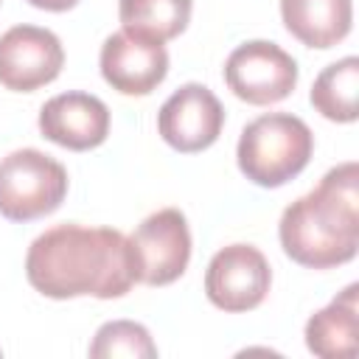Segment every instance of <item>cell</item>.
<instances>
[{"mask_svg": "<svg viewBox=\"0 0 359 359\" xmlns=\"http://www.w3.org/2000/svg\"><path fill=\"white\" fill-rule=\"evenodd\" d=\"M25 275L36 292L53 300L121 297L135 283L129 238L112 227H50L28 247Z\"/></svg>", "mask_w": 359, "mask_h": 359, "instance_id": "6da1fadb", "label": "cell"}, {"mask_svg": "<svg viewBox=\"0 0 359 359\" xmlns=\"http://www.w3.org/2000/svg\"><path fill=\"white\" fill-rule=\"evenodd\" d=\"M283 252L311 269L348 264L359 247V165L331 168L314 191L294 199L278 224Z\"/></svg>", "mask_w": 359, "mask_h": 359, "instance_id": "7a4b0ae2", "label": "cell"}, {"mask_svg": "<svg viewBox=\"0 0 359 359\" xmlns=\"http://www.w3.org/2000/svg\"><path fill=\"white\" fill-rule=\"evenodd\" d=\"M314 135L297 115L269 112L250 121L238 137V168L261 188H278L294 180L311 160Z\"/></svg>", "mask_w": 359, "mask_h": 359, "instance_id": "3957f363", "label": "cell"}, {"mask_svg": "<svg viewBox=\"0 0 359 359\" xmlns=\"http://www.w3.org/2000/svg\"><path fill=\"white\" fill-rule=\"evenodd\" d=\"M67 194V171L39 149H17L0 160V213L31 222L53 213Z\"/></svg>", "mask_w": 359, "mask_h": 359, "instance_id": "277c9868", "label": "cell"}, {"mask_svg": "<svg viewBox=\"0 0 359 359\" xmlns=\"http://www.w3.org/2000/svg\"><path fill=\"white\" fill-rule=\"evenodd\" d=\"M129 252L137 283H174L191 261V230L182 210L163 208L146 216L129 236Z\"/></svg>", "mask_w": 359, "mask_h": 359, "instance_id": "5b68a950", "label": "cell"}, {"mask_svg": "<svg viewBox=\"0 0 359 359\" xmlns=\"http://www.w3.org/2000/svg\"><path fill=\"white\" fill-rule=\"evenodd\" d=\"M224 81L236 98L266 107L283 101L297 84V62L266 39L238 45L224 62Z\"/></svg>", "mask_w": 359, "mask_h": 359, "instance_id": "8992f818", "label": "cell"}, {"mask_svg": "<svg viewBox=\"0 0 359 359\" xmlns=\"http://www.w3.org/2000/svg\"><path fill=\"white\" fill-rule=\"evenodd\" d=\"M272 283L269 264L252 244H230L219 250L205 272L208 300L230 314L252 311L264 303Z\"/></svg>", "mask_w": 359, "mask_h": 359, "instance_id": "52a82bcc", "label": "cell"}, {"mask_svg": "<svg viewBox=\"0 0 359 359\" xmlns=\"http://www.w3.org/2000/svg\"><path fill=\"white\" fill-rule=\"evenodd\" d=\"M65 65L62 42L39 25H14L0 36V84L14 93H34L50 84Z\"/></svg>", "mask_w": 359, "mask_h": 359, "instance_id": "ba28073f", "label": "cell"}, {"mask_svg": "<svg viewBox=\"0 0 359 359\" xmlns=\"http://www.w3.org/2000/svg\"><path fill=\"white\" fill-rule=\"evenodd\" d=\"M224 126L222 101L205 84H182L157 112V132L160 137L182 151L194 154L216 143Z\"/></svg>", "mask_w": 359, "mask_h": 359, "instance_id": "9c48e42d", "label": "cell"}, {"mask_svg": "<svg viewBox=\"0 0 359 359\" xmlns=\"http://www.w3.org/2000/svg\"><path fill=\"white\" fill-rule=\"evenodd\" d=\"M168 73L163 42H149L118 31L101 45V76L121 95H149Z\"/></svg>", "mask_w": 359, "mask_h": 359, "instance_id": "30bf717a", "label": "cell"}, {"mask_svg": "<svg viewBox=\"0 0 359 359\" xmlns=\"http://www.w3.org/2000/svg\"><path fill=\"white\" fill-rule=\"evenodd\" d=\"M39 132L56 146L70 151H87L107 140L109 109L90 93H62L42 104Z\"/></svg>", "mask_w": 359, "mask_h": 359, "instance_id": "8fae6325", "label": "cell"}, {"mask_svg": "<svg viewBox=\"0 0 359 359\" xmlns=\"http://www.w3.org/2000/svg\"><path fill=\"white\" fill-rule=\"evenodd\" d=\"M280 17L292 36L309 48H334L351 31V0H280Z\"/></svg>", "mask_w": 359, "mask_h": 359, "instance_id": "7c38bea8", "label": "cell"}, {"mask_svg": "<svg viewBox=\"0 0 359 359\" xmlns=\"http://www.w3.org/2000/svg\"><path fill=\"white\" fill-rule=\"evenodd\" d=\"M359 286L351 283L339 297H334L325 309L311 314L306 323V345L311 353L325 359L353 356L356 334H359Z\"/></svg>", "mask_w": 359, "mask_h": 359, "instance_id": "4fadbf2b", "label": "cell"}, {"mask_svg": "<svg viewBox=\"0 0 359 359\" xmlns=\"http://www.w3.org/2000/svg\"><path fill=\"white\" fill-rule=\"evenodd\" d=\"M118 17L126 34L149 42H168L185 31L191 0H121Z\"/></svg>", "mask_w": 359, "mask_h": 359, "instance_id": "5bb4252c", "label": "cell"}, {"mask_svg": "<svg viewBox=\"0 0 359 359\" xmlns=\"http://www.w3.org/2000/svg\"><path fill=\"white\" fill-rule=\"evenodd\" d=\"M356 95H359V59L345 56L334 65H328L311 87V104L314 109L337 123L356 121Z\"/></svg>", "mask_w": 359, "mask_h": 359, "instance_id": "9a60e30c", "label": "cell"}, {"mask_svg": "<svg viewBox=\"0 0 359 359\" xmlns=\"http://www.w3.org/2000/svg\"><path fill=\"white\" fill-rule=\"evenodd\" d=\"M90 356L93 359H115V356L151 359V356H157V345L151 342L149 331L140 323L112 320L95 331V339L90 345Z\"/></svg>", "mask_w": 359, "mask_h": 359, "instance_id": "2e32d148", "label": "cell"}, {"mask_svg": "<svg viewBox=\"0 0 359 359\" xmlns=\"http://www.w3.org/2000/svg\"><path fill=\"white\" fill-rule=\"evenodd\" d=\"M31 6H36V8H45V11H67V8H73L79 0H28Z\"/></svg>", "mask_w": 359, "mask_h": 359, "instance_id": "e0dca14e", "label": "cell"}]
</instances>
